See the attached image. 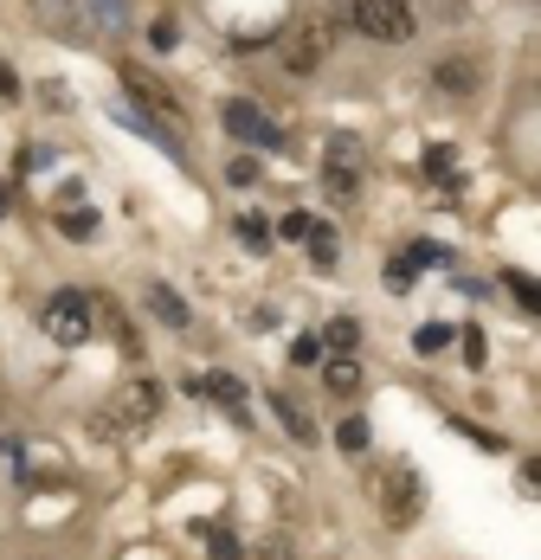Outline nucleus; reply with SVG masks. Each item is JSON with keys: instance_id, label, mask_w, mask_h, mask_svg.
I'll list each match as a JSON object with an SVG mask.
<instances>
[{"instance_id": "14", "label": "nucleus", "mask_w": 541, "mask_h": 560, "mask_svg": "<svg viewBox=\"0 0 541 560\" xmlns=\"http://www.w3.org/2000/svg\"><path fill=\"white\" fill-rule=\"evenodd\" d=\"M355 336H361L355 323H329V329H323V341L335 348V354H348V348H355Z\"/></svg>"}, {"instance_id": "4", "label": "nucleus", "mask_w": 541, "mask_h": 560, "mask_svg": "<svg viewBox=\"0 0 541 560\" xmlns=\"http://www.w3.org/2000/svg\"><path fill=\"white\" fill-rule=\"evenodd\" d=\"M39 323H46V336H53L58 348H78V341H91V323H97V316H91V296L58 290L53 303H46V316H39Z\"/></svg>"}, {"instance_id": "8", "label": "nucleus", "mask_w": 541, "mask_h": 560, "mask_svg": "<svg viewBox=\"0 0 541 560\" xmlns=\"http://www.w3.org/2000/svg\"><path fill=\"white\" fill-rule=\"evenodd\" d=\"M323 387L335 393V399H348V393H361V368H355L348 354H335V361L323 368Z\"/></svg>"}, {"instance_id": "18", "label": "nucleus", "mask_w": 541, "mask_h": 560, "mask_svg": "<svg viewBox=\"0 0 541 560\" xmlns=\"http://www.w3.org/2000/svg\"><path fill=\"white\" fill-rule=\"evenodd\" d=\"M207 541H214V560H239V541H232V535H226V528H214V535H207Z\"/></svg>"}, {"instance_id": "12", "label": "nucleus", "mask_w": 541, "mask_h": 560, "mask_svg": "<svg viewBox=\"0 0 541 560\" xmlns=\"http://www.w3.org/2000/svg\"><path fill=\"white\" fill-rule=\"evenodd\" d=\"M310 265H316V271L335 265V232H323V225H310Z\"/></svg>"}, {"instance_id": "9", "label": "nucleus", "mask_w": 541, "mask_h": 560, "mask_svg": "<svg viewBox=\"0 0 541 560\" xmlns=\"http://www.w3.org/2000/svg\"><path fill=\"white\" fill-rule=\"evenodd\" d=\"M270 412H277V419H284V425H290V439H303V445H310V439H316V425H310V419H303V406H297V399H284V393H277V399H270Z\"/></svg>"}, {"instance_id": "21", "label": "nucleus", "mask_w": 541, "mask_h": 560, "mask_svg": "<svg viewBox=\"0 0 541 560\" xmlns=\"http://www.w3.org/2000/svg\"><path fill=\"white\" fill-rule=\"evenodd\" d=\"M277 232H284V238H310V220H303V213H284V225H277Z\"/></svg>"}, {"instance_id": "1", "label": "nucleus", "mask_w": 541, "mask_h": 560, "mask_svg": "<svg viewBox=\"0 0 541 560\" xmlns=\"http://www.w3.org/2000/svg\"><path fill=\"white\" fill-rule=\"evenodd\" d=\"M419 509H426L419 470L413 464H387V477H380V515H387V528H413Z\"/></svg>"}, {"instance_id": "22", "label": "nucleus", "mask_w": 541, "mask_h": 560, "mask_svg": "<svg viewBox=\"0 0 541 560\" xmlns=\"http://www.w3.org/2000/svg\"><path fill=\"white\" fill-rule=\"evenodd\" d=\"M39 20H46V26H58V33H65V26H71V20H65V7H58V0H39Z\"/></svg>"}, {"instance_id": "15", "label": "nucleus", "mask_w": 541, "mask_h": 560, "mask_svg": "<svg viewBox=\"0 0 541 560\" xmlns=\"http://www.w3.org/2000/svg\"><path fill=\"white\" fill-rule=\"evenodd\" d=\"M503 283H509V290H516V303H522V310H541V296H536V283L522 278V271H509V278H503Z\"/></svg>"}, {"instance_id": "17", "label": "nucleus", "mask_w": 541, "mask_h": 560, "mask_svg": "<svg viewBox=\"0 0 541 560\" xmlns=\"http://www.w3.org/2000/svg\"><path fill=\"white\" fill-rule=\"evenodd\" d=\"M419 354H438V348H445V341H451V329H438V323H426V329H419Z\"/></svg>"}, {"instance_id": "6", "label": "nucleus", "mask_w": 541, "mask_h": 560, "mask_svg": "<svg viewBox=\"0 0 541 560\" xmlns=\"http://www.w3.org/2000/svg\"><path fill=\"white\" fill-rule=\"evenodd\" d=\"M219 116H226V129H232L239 142H258V149H277V142H284V129H277L258 104H245V97H232Z\"/></svg>"}, {"instance_id": "3", "label": "nucleus", "mask_w": 541, "mask_h": 560, "mask_svg": "<svg viewBox=\"0 0 541 560\" xmlns=\"http://www.w3.org/2000/svg\"><path fill=\"white\" fill-rule=\"evenodd\" d=\"M355 26H361L368 39L400 46V39H413L419 13H413V0H355Z\"/></svg>"}, {"instance_id": "20", "label": "nucleus", "mask_w": 541, "mask_h": 560, "mask_svg": "<svg viewBox=\"0 0 541 560\" xmlns=\"http://www.w3.org/2000/svg\"><path fill=\"white\" fill-rule=\"evenodd\" d=\"M290 361H297V368H310V361H316V336H297V348H290Z\"/></svg>"}, {"instance_id": "7", "label": "nucleus", "mask_w": 541, "mask_h": 560, "mask_svg": "<svg viewBox=\"0 0 541 560\" xmlns=\"http://www.w3.org/2000/svg\"><path fill=\"white\" fill-rule=\"evenodd\" d=\"M123 91H129V97H142V110H156V116L181 110V104H174V91H168L162 78H149L142 65H123Z\"/></svg>"}, {"instance_id": "5", "label": "nucleus", "mask_w": 541, "mask_h": 560, "mask_svg": "<svg viewBox=\"0 0 541 560\" xmlns=\"http://www.w3.org/2000/svg\"><path fill=\"white\" fill-rule=\"evenodd\" d=\"M329 46H335V26H329V20H297V26L284 33V65H290L297 78H310V71L323 65Z\"/></svg>"}, {"instance_id": "23", "label": "nucleus", "mask_w": 541, "mask_h": 560, "mask_svg": "<svg viewBox=\"0 0 541 560\" xmlns=\"http://www.w3.org/2000/svg\"><path fill=\"white\" fill-rule=\"evenodd\" d=\"M91 225H97V220H91V213H65V232H71V238H84Z\"/></svg>"}, {"instance_id": "24", "label": "nucleus", "mask_w": 541, "mask_h": 560, "mask_svg": "<svg viewBox=\"0 0 541 560\" xmlns=\"http://www.w3.org/2000/svg\"><path fill=\"white\" fill-rule=\"evenodd\" d=\"M0 97H20V78H13L7 65H0Z\"/></svg>"}, {"instance_id": "10", "label": "nucleus", "mask_w": 541, "mask_h": 560, "mask_svg": "<svg viewBox=\"0 0 541 560\" xmlns=\"http://www.w3.org/2000/svg\"><path fill=\"white\" fill-rule=\"evenodd\" d=\"M200 393H214L226 412H239V406H245V387H239L232 374H207V381H200Z\"/></svg>"}, {"instance_id": "2", "label": "nucleus", "mask_w": 541, "mask_h": 560, "mask_svg": "<svg viewBox=\"0 0 541 560\" xmlns=\"http://www.w3.org/2000/svg\"><path fill=\"white\" fill-rule=\"evenodd\" d=\"M156 412H162V387H156V381H129V387L110 399L104 432H116V439L129 432V439H136V432H149V425H156Z\"/></svg>"}, {"instance_id": "26", "label": "nucleus", "mask_w": 541, "mask_h": 560, "mask_svg": "<svg viewBox=\"0 0 541 560\" xmlns=\"http://www.w3.org/2000/svg\"><path fill=\"white\" fill-rule=\"evenodd\" d=\"M0 213H7V187H0Z\"/></svg>"}, {"instance_id": "19", "label": "nucleus", "mask_w": 541, "mask_h": 560, "mask_svg": "<svg viewBox=\"0 0 541 560\" xmlns=\"http://www.w3.org/2000/svg\"><path fill=\"white\" fill-rule=\"evenodd\" d=\"M342 445L361 451V445H368V425H361V419H348V425H342Z\"/></svg>"}, {"instance_id": "11", "label": "nucleus", "mask_w": 541, "mask_h": 560, "mask_svg": "<svg viewBox=\"0 0 541 560\" xmlns=\"http://www.w3.org/2000/svg\"><path fill=\"white\" fill-rule=\"evenodd\" d=\"M438 84H445V91H471V84H477V65H471V58H451V65H438Z\"/></svg>"}, {"instance_id": "16", "label": "nucleus", "mask_w": 541, "mask_h": 560, "mask_svg": "<svg viewBox=\"0 0 541 560\" xmlns=\"http://www.w3.org/2000/svg\"><path fill=\"white\" fill-rule=\"evenodd\" d=\"M91 13H97V26H110V33L123 26V0H91Z\"/></svg>"}, {"instance_id": "13", "label": "nucleus", "mask_w": 541, "mask_h": 560, "mask_svg": "<svg viewBox=\"0 0 541 560\" xmlns=\"http://www.w3.org/2000/svg\"><path fill=\"white\" fill-rule=\"evenodd\" d=\"M149 296H156V310H162V323H187V303H181V296H174L168 283H156Z\"/></svg>"}, {"instance_id": "25", "label": "nucleus", "mask_w": 541, "mask_h": 560, "mask_svg": "<svg viewBox=\"0 0 541 560\" xmlns=\"http://www.w3.org/2000/svg\"><path fill=\"white\" fill-rule=\"evenodd\" d=\"M258 560H290V548H277V541H270V548H265Z\"/></svg>"}]
</instances>
